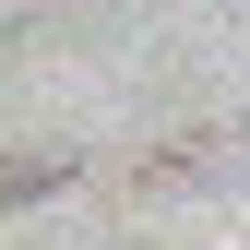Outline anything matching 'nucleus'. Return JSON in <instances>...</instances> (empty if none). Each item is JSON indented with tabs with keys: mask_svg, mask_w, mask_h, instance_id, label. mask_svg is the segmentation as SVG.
<instances>
[{
	"mask_svg": "<svg viewBox=\"0 0 250 250\" xmlns=\"http://www.w3.org/2000/svg\"><path fill=\"white\" fill-rule=\"evenodd\" d=\"M48 191H60V155H24V167L0 179V203H48Z\"/></svg>",
	"mask_w": 250,
	"mask_h": 250,
	"instance_id": "f257e3e1",
	"label": "nucleus"
}]
</instances>
